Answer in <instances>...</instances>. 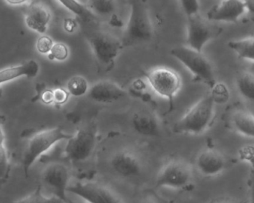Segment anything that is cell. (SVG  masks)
Here are the masks:
<instances>
[{
	"instance_id": "27",
	"label": "cell",
	"mask_w": 254,
	"mask_h": 203,
	"mask_svg": "<svg viewBox=\"0 0 254 203\" xmlns=\"http://www.w3.org/2000/svg\"><path fill=\"white\" fill-rule=\"evenodd\" d=\"M69 57V49L67 46L62 43H56L53 46L51 51L48 54L50 60L64 61Z\"/></svg>"
},
{
	"instance_id": "2",
	"label": "cell",
	"mask_w": 254,
	"mask_h": 203,
	"mask_svg": "<svg viewBox=\"0 0 254 203\" xmlns=\"http://www.w3.org/2000/svg\"><path fill=\"white\" fill-rule=\"evenodd\" d=\"M214 105L212 95L203 96L175 124V131L192 135L203 133L213 119Z\"/></svg>"
},
{
	"instance_id": "23",
	"label": "cell",
	"mask_w": 254,
	"mask_h": 203,
	"mask_svg": "<svg viewBox=\"0 0 254 203\" xmlns=\"http://www.w3.org/2000/svg\"><path fill=\"white\" fill-rule=\"evenodd\" d=\"M0 167H1V180L5 182L9 176L11 171V161L9 152L6 145V137L3 127L1 126L0 130Z\"/></svg>"
},
{
	"instance_id": "17",
	"label": "cell",
	"mask_w": 254,
	"mask_h": 203,
	"mask_svg": "<svg viewBox=\"0 0 254 203\" xmlns=\"http://www.w3.org/2000/svg\"><path fill=\"white\" fill-rule=\"evenodd\" d=\"M51 17V13L47 6L34 2L28 9L25 22L29 29L44 35L47 32Z\"/></svg>"
},
{
	"instance_id": "28",
	"label": "cell",
	"mask_w": 254,
	"mask_h": 203,
	"mask_svg": "<svg viewBox=\"0 0 254 203\" xmlns=\"http://www.w3.org/2000/svg\"><path fill=\"white\" fill-rule=\"evenodd\" d=\"M213 98L214 102L218 103H224L228 101L230 93L225 85L223 84H215L210 93Z\"/></svg>"
},
{
	"instance_id": "18",
	"label": "cell",
	"mask_w": 254,
	"mask_h": 203,
	"mask_svg": "<svg viewBox=\"0 0 254 203\" xmlns=\"http://www.w3.org/2000/svg\"><path fill=\"white\" fill-rule=\"evenodd\" d=\"M132 126L139 134L148 137H157L161 134V127L157 117L148 111H139L132 117Z\"/></svg>"
},
{
	"instance_id": "13",
	"label": "cell",
	"mask_w": 254,
	"mask_h": 203,
	"mask_svg": "<svg viewBox=\"0 0 254 203\" xmlns=\"http://www.w3.org/2000/svg\"><path fill=\"white\" fill-rule=\"evenodd\" d=\"M245 10V2L242 0H223L209 10L206 17L211 22L236 23Z\"/></svg>"
},
{
	"instance_id": "1",
	"label": "cell",
	"mask_w": 254,
	"mask_h": 203,
	"mask_svg": "<svg viewBox=\"0 0 254 203\" xmlns=\"http://www.w3.org/2000/svg\"><path fill=\"white\" fill-rule=\"evenodd\" d=\"M130 14L122 42L128 47L152 39L153 28L145 0H130Z\"/></svg>"
},
{
	"instance_id": "16",
	"label": "cell",
	"mask_w": 254,
	"mask_h": 203,
	"mask_svg": "<svg viewBox=\"0 0 254 203\" xmlns=\"http://www.w3.org/2000/svg\"><path fill=\"white\" fill-rule=\"evenodd\" d=\"M87 94L93 102L111 103L124 99L127 92L112 81H101L92 86Z\"/></svg>"
},
{
	"instance_id": "32",
	"label": "cell",
	"mask_w": 254,
	"mask_h": 203,
	"mask_svg": "<svg viewBox=\"0 0 254 203\" xmlns=\"http://www.w3.org/2000/svg\"><path fill=\"white\" fill-rule=\"evenodd\" d=\"M64 28L67 33L72 34L78 28V23L76 20L72 18H67L64 20Z\"/></svg>"
},
{
	"instance_id": "15",
	"label": "cell",
	"mask_w": 254,
	"mask_h": 203,
	"mask_svg": "<svg viewBox=\"0 0 254 203\" xmlns=\"http://www.w3.org/2000/svg\"><path fill=\"white\" fill-rule=\"evenodd\" d=\"M195 165L200 174L211 177L224 171L226 161L221 152L211 148H206L200 151L197 155Z\"/></svg>"
},
{
	"instance_id": "26",
	"label": "cell",
	"mask_w": 254,
	"mask_h": 203,
	"mask_svg": "<svg viewBox=\"0 0 254 203\" xmlns=\"http://www.w3.org/2000/svg\"><path fill=\"white\" fill-rule=\"evenodd\" d=\"M14 203H66L56 196L47 197L43 194L41 188L38 187L33 192L26 196L22 200Z\"/></svg>"
},
{
	"instance_id": "30",
	"label": "cell",
	"mask_w": 254,
	"mask_h": 203,
	"mask_svg": "<svg viewBox=\"0 0 254 203\" xmlns=\"http://www.w3.org/2000/svg\"><path fill=\"white\" fill-rule=\"evenodd\" d=\"M180 2L187 17L198 14L200 8L198 0H180Z\"/></svg>"
},
{
	"instance_id": "14",
	"label": "cell",
	"mask_w": 254,
	"mask_h": 203,
	"mask_svg": "<svg viewBox=\"0 0 254 203\" xmlns=\"http://www.w3.org/2000/svg\"><path fill=\"white\" fill-rule=\"evenodd\" d=\"M88 5V9L96 19H100L113 26L120 27L123 25L120 17L123 0H89Z\"/></svg>"
},
{
	"instance_id": "12",
	"label": "cell",
	"mask_w": 254,
	"mask_h": 203,
	"mask_svg": "<svg viewBox=\"0 0 254 203\" xmlns=\"http://www.w3.org/2000/svg\"><path fill=\"white\" fill-rule=\"evenodd\" d=\"M113 170L123 177H136L142 173L143 164L137 154L127 150L116 152L111 160Z\"/></svg>"
},
{
	"instance_id": "10",
	"label": "cell",
	"mask_w": 254,
	"mask_h": 203,
	"mask_svg": "<svg viewBox=\"0 0 254 203\" xmlns=\"http://www.w3.org/2000/svg\"><path fill=\"white\" fill-rule=\"evenodd\" d=\"M96 145V136L94 132L88 129H79L68 139L65 154L70 161L81 162L91 156Z\"/></svg>"
},
{
	"instance_id": "25",
	"label": "cell",
	"mask_w": 254,
	"mask_h": 203,
	"mask_svg": "<svg viewBox=\"0 0 254 203\" xmlns=\"http://www.w3.org/2000/svg\"><path fill=\"white\" fill-rule=\"evenodd\" d=\"M66 90L70 96L78 98L87 94L90 88L88 82L84 77L75 75L68 81Z\"/></svg>"
},
{
	"instance_id": "19",
	"label": "cell",
	"mask_w": 254,
	"mask_h": 203,
	"mask_svg": "<svg viewBox=\"0 0 254 203\" xmlns=\"http://www.w3.org/2000/svg\"><path fill=\"white\" fill-rule=\"evenodd\" d=\"M39 72V64L34 60H29L23 64L5 68L0 72V84L2 85L5 83L10 82L21 77L35 78Z\"/></svg>"
},
{
	"instance_id": "5",
	"label": "cell",
	"mask_w": 254,
	"mask_h": 203,
	"mask_svg": "<svg viewBox=\"0 0 254 203\" xmlns=\"http://www.w3.org/2000/svg\"><path fill=\"white\" fill-rule=\"evenodd\" d=\"M171 54L182 63L194 75L195 80L213 87L215 78L209 60L202 54L190 47H177L171 50Z\"/></svg>"
},
{
	"instance_id": "20",
	"label": "cell",
	"mask_w": 254,
	"mask_h": 203,
	"mask_svg": "<svg viewBox=\"0 0 254 203\" xmlns=\"http://www.w3.org/2000/svg\"><path fill=\"white\" fill-rule=\"evenodd\" d=\"M232 123L235 130L247 137L254 139V115L245 109H239L233 113Z\"/></svg>"
},
{
	"instance_id": "8",
	"label": "cell",
	"mask_w": 254,
	"mask_h": 203,
	"mask_svg": "<svg viewBox=\"0 0 254 203\" xmlns=\"http://www.w3.org/2000/svg\"><path fill=\"white\" fill-rule=\"evenodd\" d=\"M221 27L207 23L200 14L187 17V44L193 50L202 52L203 47L210 40L219 36Z\"/></svg>"
},
{
	"instance_id": "22",
	"label": "cell",
	"mask_w": 254,
	"mask_h": 203,
	"mask_svg": "<svg viewBox=\"0 0 254 203\" xmlns=\"http://www.w3.org/2000/svg\"><path fill=\"white\" fill-rule=\"evenodd\" d=\"M236 86L239 93L247 100L254 102V75L243 71L236 78Z\"/></svg>"
},
{
	"instance_id": "11",
	"label": "cell",
	"mask_w": 254,
	"mask_h": 203,
	"mask_svg": "<svg viewBox=\"0 0 254 203\" xmlns=\"http://www.w3.org/2000/svg\"><path fill=\"white\" fill-rule=\"evenodd\" d=\"M41 179L54 196L67 203L66 193L69 185L70 173L66 164L58 161L50 163L44 167Z\"/></svg>"
},
{
	"instance_id": "21",
	"label": "cell",
	"mask_w": 254,
	"mask_h": 203,
	"mask_svg": "<svg viewBox=\"0 0 254 203\" xmlns=\"http://www.w3.org/2000/svg\"><path fill=\"white\" fill-rule=\"evenodd\" d=\"M228 47L240 58L254 61V35L243 39L230 41Z\"/></svg>"
},
{
	"instance_id": "31",
	"label": "cell",
	"mask_w": 254,
	"mask_h": 203,
	"mask_svg": "<svg viewBox=\"0 0 254 203\" xmlns=\"http://www.w3.org/2000/svg\"><path fill=\"white\" fill-rule=\"evenodd\" d=\"M54 93V103L56 105H63L69 100V95L67 90L62 87L53 90Z\"/></svg>"
},
{
	"instance_id": "6",
	"label": "cell",
	"mask_w": 254,
	"mask_h": 203,
	"mask_svg": "<svg viewBox=\"0 0 254 203\" xmlns=\"http://www.w3.org/2000/svg\"><path fill=\"white\" fill-rule=\"evenodd\" d=\"M192 179V171L188 163L183 160L168 161L160 169L156 178L157 188H184L190 185Z\"/></svg>"
},
{
	"instance_id": "35",
	"label": "cell",
	"mask_w": 254,
	"mask_h": 203,
	"mask_svg": "<svg viewBox=\"0 0 254 203\" xmlns=\"http://www.w3.org/2000/svg\"><path fill=\"white\" fill-rule=\"evenodd\" d=\"M251 203H254V163L251 176Z\"/></svg>"
},
{
	"instance_id": "3",
	"label": "cell",
	"mask_w": 254,
	"mask_h": 203,
	"mask_svg": "<svg viewBox=\"0 0 254 203\" xmlns=\"http://www.w3.org/2000/svg\"><path fill=\"white\" fill-rule=\"evenodd\" d=\"M72 135L65 133L61 127H53L35 133L29 139L23 158V172L26 176L34 163L43 154L64 140L70 139Z\"/></svg>"
},
{
	"instance_id": "36",
	"label": "cell",
	"mask_w": 254,
	"mask_h": 203,
	"mask_svg": "<svg viewBox=\"0 0 254 203\" xmlns=\"http://www.w3.org/2000/svg\"><path fill=\"white\" fill-rule=\"evenodd\" d=\"M5 1L11 5H22L26 3L29 0H5Z\"/></svg>"
},
{
	"instance_id": "33",
	"label": "cell",
	"mask_w": 254,
	"mask_h": 203,
	"mask_svg": "<svg viewBox=\"0 0 254 203\" xmlns=\"http://www.w3.org/2000/svg\"><path fill=\"white\" fill-rule=\"evenodd\" d=\"M41 101L45 104L50 105L54 103V93L53 90H47L41 95Z\"/></svg>"
},
{
	"instance_id": "9",
	"label": "cell",
	"mask_w": 254,
	"mask_h": 203,
	"mask_svg": "<svg viewBox=\"0 0 254 203\" xmlns=\"http://www.w3.org/2000/svg\"><path fill=\"white\" fill-rule=\"evenodd\" d=\"M67 191L87 203H123L112 190L96 182H78L69 185Z\"/></svg>"
},
{
	"instance_id": "24",
	"label": "cell",
	"mask_w": 254,
	"mask_h": 203,
	"mask_svg": "<svg viewBox=\"0 0 254 203\" xmlns=\"http://www.w3.org/2000/svg\"><path fill=\"white\" fill-rule=\"evenodd\" d=\"M58 1L66 9L73 13L83 21L90 22L95 19L96 20V17L93 15V13L88 8L81 5L78 0H58Z\"/></svg>"
},
{
	"instance_id": "34",
	"label": "cell",
	"mask_w": 254,
	"mask_h": 203,
	"mask_svg": "<svg viewBox=\"0 0 254 203\" xmlns=\"http://www.w3.org/2000/svg\"><path fill=\"white\" fill-rule=\"evenodd\" d=\"M245 8L249 13L251 21L254 23V0H244Z\"/></svg>"
},
{
	"instance_id": "29",
	"label": "cell",
	"mask_w": 254,
	"mask_h": 203,
	"mask_svg": "<svg viewBox=\"0 0 254 203\" xmlns=\"http://www.w3.org/2000/svg\"><path fill=\"white\" fill-rule=\"evenodd\" d=\"M55 45L54 41L47 35H42L37 41V50L42 54H49Z\"/></svg>"
},
{
	"instance_id": "7",
	"label": "cell",
	"mask_w": 254,
	"mask_h": 203,
	"mask_svg": "<svg viewBox=\"0 0 254 203\" xmlns=\"http://www.w3.org/2000/svg\"><path fill=\"white\" fill-rule=\"evenodd\" d=\"M148 83L154 92L169 100L171 106L181 87L179 75L172 69L157 67L151 69L145 75Z\"/></svg>"
},
{
	"instance_id": "4",
	"label": "cell",
	"mask_w": 254,
	"mask_h": 203,
	"mask_svg": "<svg viewBox=\"0 0 254 203\" xmlns=\"http://www.w3.org/2000/svg\"><path fill=\"white\" fill-rule=\"evenodd\" d=\"M87 41L97 63L105 69L114 64L123 50L122 41L106 31L96 29L87 33Z\"/></svg>"
},
{
	"instance_id": "38",
	"label": "cell",
	"mask_w": 254,
	"mask_h": 203,
	"mask_svg": "<svg viewBox=\"0 0 254 203\" xmlns=\"http://www.w3.org/2000/svg\"><path fill=\"white\" fill-rule=\"evenodd\" d=\"M231 203V202H219V203Z\"/></svg>"
},
{
	"instance_id": "37",
	"label": "cell",
	"mask_w": 254,
	"mask_h": 203,
	"mask_svg": "<svg viewBox=\"0 0 254 203\" xmlns=\"http://www.w3.org/2000/svg\"><path fill=\"white\" fill-rule=\"evenodd\" d=\"M140 203H156L154 200H150V199H145V200H142Z\"/></svg>"
}]
</instances>
